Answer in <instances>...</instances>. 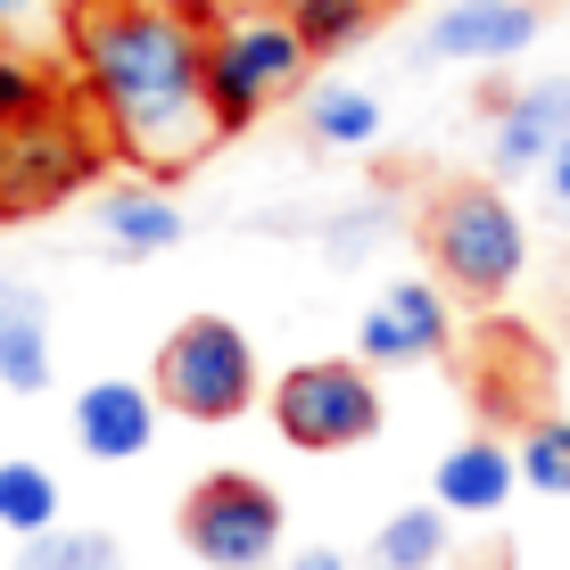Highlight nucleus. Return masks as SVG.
Here are the masks:
<instances>
[{"mask_svg": "<svg viewBox=\"0 0 570 570\" xmlns=\"http://www.w3.org/2000/svg\"><path fill=\"white\" fill-rule=\"evenodd\" d=\"M58 471L50 463H33V455H9L0 463V529H9L17 546L26 538H42V529H58Z\"/></svg>", "mask_w": 570, "mask_h": 570, "instance_id": "16", "label": "nucleus"}, {"mask_svg": "<svg viewBox=\"0 0 570 570\" xmlns=\"http://www.w3.org/2000/svg\"><path fill=\"white\" fill-rule=\"evenodd\" d=\"M149 389H157V405L183 414V422H240L248 405H257V347H248V331L224 323V314H190V323L166 331Z\"/></svg>", "mask_w": 570, "mask_h": 570, "instance_id": "5", "label": "nucleus"}, {"mask_svg": "<svg viewBox=\"0 0 570 570\" xmlns=\"http://www.w3.org/2000/svg\"><path fill=\"white\" fill-rule=\"evenodd\" d=\"M546 199H554V207L570 215V141H562L554 157H546Z\"/></svg>", "mask_w": 570, "mask_h": 570, "instance_id": "23", "label": "nucleus"}, {"mask_svg": "<svg viewBox=\"0 0 570 570\" xmlns=\"http://www.w3.org/2000/svg\"><path fill=\"white\" fill-rule=\"evenodd\" d=\"M513 463H521V488H538V497H570V414L529 422L521 446H513Z\"/></svg>", "mask_w": 570, "mask_h": 570, "instance_id": "20", "label": "nucleus"}, {"mask_svg": "<svg viewBox=\"0 0 570 570\" xmlns=\"http://www.w3.org/2000/svg\"><path fill=\"white\" fill-rule=\"evenodd\" d=\"M33 9H42V0H0V42H9V33H17V26H26V17H33Z\"/></svg>", "mask_w": 570, "mask_h": 570, "instance_id": "24", "label": "nucleus"}, {"mask_svg": "<svg viewBox=\"0 0 570 570\" xmlns=\"http://www.w3.org/2000/svg\"><path fill=\"white\" fill-rule=\"evenodd\" d=\"M289 570H347V554H331V546H314V554H298Z\"/></svg>", "mask_w": 570, "mask_h": 570, "instance_id": "25", "label": "nucleus"}, {"mask_svg": "<svg viewBox=\"0 0 570 570\" xmlns=\"http://www.w3.org/2000/svg\"><path fill=\"white\" fill-rule=\"evenodd\" d=\"M282 538H289V504L257 471H207L183 497V546L207 570H273Z\"/></svg>", "mask_w": 570, "mask_h": 570, "instance_id": "7", "label": "nucleus"}, {"mask_svg": "<svg viewBox=\"0 0 570 570\" xmlns=\"http://www.w3.org/2000/svg\"><path fill=\"white\" fill-rule=\"evenodd\" d=\"M67 9H100V0H67Z\"/></svg>", "mask_w": 570, "mask_h": 570, "instance_id": "27", "label": "nucleus"}, {"mask_svg": "<svg viewBox=\"0 0 570 570\" xmlns=\"http://www.w3.org/2000/svg\"><path fill=\"white\" fill-rule=\"evenodd\" d=\"M50 108H67L58 75L42 67V58H26V50L0 42V125H26V116H50Z\"/></svg>", "mask_w": 570, "mask_h": 570, "instance_id": "21", "label": "nucleus"}, {"mask_svg": "<svg viewBox=\"0 0 570 570\" xmlns=\"http://www.w3.org/2000/svg\"><path fill=\"white\" fill-rule=\"evenodd\" d=\"M446 562V513L439 504H405L372 538V570H439Z\"/></svg>", "mask_w": 570, "mask_h": 570, "instance_id": "18", "label": "nucleus"}, {"mask_svg": "<svg viewBox=\"0 0 570 570\" xmlns=\"http://www.w3.org/2000/svg\"><path fill=\"white\" fill-rule=\"evenodd\" d=\"M455 347V306L439 282H389L356 323V364H430Z\"/></svg>", "mask_w": 570, "mask_h": 570, "instance_id": "8", "label": "nucleus"}, {"mask_svg": "<svg viewBox=\"0 0 570 570\" xmlns=\"http://www.w3.org/2000/svg\"><path fill=\"white\" fill-rule=\"evenodd\" d=\"M0 389L9 397L50 389V298L26 282H0Z\"/></svg>", "mask_w": 570, "mask_h": 570, "instance_id": "14", "label": "nucleus"}, {"mask_svg": "<svg viewBox=\"0 0 570 570\" xmlns=\"http://www.w3.org/2000/svg\"><path fill=\"white\" fill-rule=\"evenodd\" d=\"M422 248H430L439 289H455L471 306L504 298L529 273V224L497 183H446L439 199L422 207Z\"/></svg>", "mask_w": 570, "mask_h": 570, "instance_id": "3", "label": "nucleus"}, {"mask_svg": "<svg viewBox=\"0 0 570 570\" xmlns=\"http://www.w3.org/2000/svg\"><path fill=\"white\" fill-rule=\"evenodd\" d=\"M17 570H125V546H116L108 529L58 521V529H42V538L17 546Z\"/></svg>", "mask_w": 570, "mask_h": 570, "instance_id": "19", "label": "nucleus"}, {"mask_svg": "<svg viewBox=\"0 0 570 570\" xmlns=\"http://www.w3.org/2000/svg\"><path fill=\"white\" fill-rule=\"evenodd\" d=\"M207 26L215 9L183 0H100L67 9V67H75V108L108 132L141 183H183L199 157L224 141L207 116Z\"/></svg>", "mask_w": 570, "mask_h": 570, "instance_id": "1", "label": "nucleus"}, {"mask_svg": "<svg viewBox=\"0 0 570 570\" xmlns=\"http://www.w3.org/2000/svg\"><path fill=\"white\" fill-rule=\"evenodd\" d=\"M100 232H108V257H125V265L166 257L183 240V199L166 183H116L100 199Z\"/></svg>", "mask_w": 570, "mask_h": 570, "instance_id": "13", "label": "nucleus"}, {"mask_svg": "<svg viewBox=\"0 0 570 570\" xmlns=\"http://www.w3.org/2000/svg\"><path fill=\"white\" fill-rule=\"evenodd\" d=\"M538 33H546L538 0H446L422 33V58H446V67H513Z\"/></svg>", "mask_w": 570, "mask_h": 570, "instance_id": "9", "label": "nucleus"}, {"mask_svg": "<svg viewBox=\"0 0 570 570\" xmlns=\"http://www.w3.org/2000/svg\"><path fill=\"white\" fill-rule=\"evenodd\" d=\"M306 42L298 26H289V9H273V0H232V9H215L207 26V116L215 132H248L257 116H273L282 100H298L306 91Z\"/></svg>", "mask_w": 570, "mask_h": 570, "instance_id": "2", "label": "nucleus"}, {"mask_svg": "<svg viewBox=\"0 0 570 570\" xmlns=\"http://www.w3.org/2000/svg\"><path fill=\"white\" fill-rule=\"evenodd\" d=\"M381 224H389L381 207H347V215H331V224H323V257H331V265H364V257H372V240H381Z\"/></svg>", "mask_w": 570, "mask_h": 570, "instance_id": "22", "label": "nucleus"}, {"mask_svg": "<svg viewBox=\"0 0 570 570\" xmlns=\"http://www.w3.org/2000/svg\"><path fill=\"white\" fill-rule=\"evenodd\" d=\"M183 9H232V0H183Z\"/></svg>", "mask_w": 570, "mask_h": 570, "instance_id": "26", "label": "nucleus"}, {"mask_svg": "<svg viewBox=\"0 0 570 570\" xmlns=\"http://www.w3.org/2000/svg\"><path fill=\"white\" fill-rule=\"evenodd\" d=\"M265 414L282 430V446H298V455H347V446L381 439V381L356 356H314L265 389Z\"/></svg>", "mask_w": 570, "mask_h": 570, "instance_id": "6", "label": "nucleus"}, {"mask_svg": "<svg viewBox=\"0 0 570 570\" xmlns=\"http://www.w3.org/2000/svg\"><path fill=\"white\" fill-rule=\"evenodd\" d=\"M306 132L323 149H372L381 141V100L356 83H323V91H306Z\"/></svg>", "mask_w": 570, "mask_h": 570, "instance_id": "17", "label": "nucleus"}, {"mask_svg": "<svg viewBox=\"0 0 570 570\" xmlns=\"http://www.w3.org/2000/svg\"><path fill=\"white\" fill-rule=\"evenodd\" d=\"M513 488H521V463H513V446L504 439H455L439 455V471H430V504H439L446 521H488V513H504L513 504Z\"/></svg>", "mask_w": 570, "mask_h": 570, "instance_id": "12", "label": "nucleus"}, {"mask_svg": "<svg viewBox=\"0 0 570 570\" xmlns=\"http://www.w3.org/2000/svg\"><path fill=\"white\" fill-rule=\"evenodd\" d=\"M157 389L149 381H125V372H108V381H91L83 397H75V446H83L91 463H141L157 446Z\"/></svg>", "mask_w": 570, "mask_h": 570, "instance_id": "11", "label": "nucleus"}, {"mask_svg": "<svg viewBox=\"0 0 570 570\" xmlns=\"http://www.w3.org/2000/svg\"><path fill=\"white\" fill-rule=\"evenodd\" d=\"M570 141V75L521 91H488V166L513 183V174H546V157Z\"/></svg>", "mask_w": 570, "mask_h": 570, "instance_id": "10", "label": "nucleus"}, {"mask_svg": "<svg viewBox=\"0 0 570 570\" xmlns=\"http://www.w3.org/2000/svg\"><path fill=\"white\" fill-rule=\"evenodd\" d=\"M108 132L91 125L83 108H50L26 116V125H0V224H33V215H58L67 199H83L108 174Z\"/></svg>", "mask_w": 570, "mask_h": 570, "instance_id": "4", "label": "nucleus"}, {"mask_svg": "<svg viewBox=\"0 0 570 570\" xmlns=\"http://www.w3.org/2000/svg\"><path fill=\"white\" fill-rule=\"evenodd\" d=\"M282 9H289V26H298L306 58H340V50H356V42L381 33L389 0H282Z\"/></svg>", "mask_w": 570, "mask_h": 570, "instance_id": "15", "label": "nucleus"}]
</instances>
